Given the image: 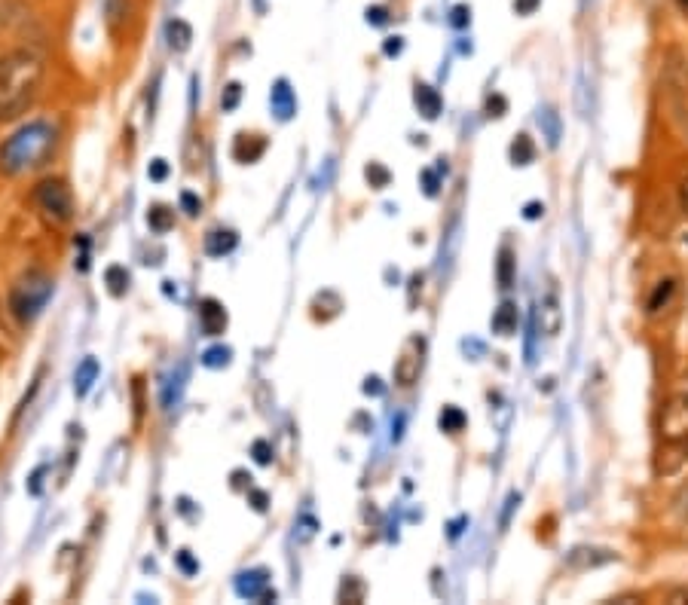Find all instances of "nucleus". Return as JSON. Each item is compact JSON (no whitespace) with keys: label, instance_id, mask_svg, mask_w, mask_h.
Listing matches in <instances>:
<instances>
[{"label":"nucleus","instance_id":"f257e3e1","mask_svg":"<svg viewBox=\"0 0 688 605\" xmlns=\"http://www.w3.org/2000/svg\"><path fill=\"white\" fill-rule=\"evenodd\" d=\"M43 71V55L34 49H16L0 59V123L25 114L43 83Z\"/></svg>","mask_w":688,"mask_h":605},{"label":"nucleus","instance_id":"f03ea898","mask_svg":"<svg viewBox=\"0 0 688 605\" xmlns=\"http://www.w3.org/2000/svg\"><path fill=\"white\" fill-rule=\"evenodd\" d=\"M56 144H59L56 126L43 123V120L28 123L0 144V172L4 175L34 172V169H40V165H46V159L52 153H56Z\"/></svg>","mask_w":688,"mask_h":605},{"label":"nucleus","instance_id":"7ed1b4c3","mask_svg":"<svg viewBox=\"0 0 688 605\" xmlns=\"http://www.w3.org/2000/svg\"><path fill=\"white\" fill-rule=\"evenodd\" d=\"M661 98L673 129L688 141V59L670 46L661 62Z\"/></svg>","mask_w":688,"mask_h":605},{"label":"nucleus","instance_id":"20e7f679","mask_svg":"<svg viewBox=\"0 0 688 605\" xmlns=\"http://www.w3.org/2000/svg\"><path fill=\"white\" fill-rule=\"evenodd\" d=\"M661 444L667 456H688V385H682L661 410Z\"/></svg>","mask_w":688,"mask_h":605},{"label":"nucleus","instance_id":"39448f33","mask_svg":"<svg viewBox=\"0 0 688 605\" xmlns=\"http://www.w3.org/2000/svg\"><path fill=\"white\" fill-rule=\"evenodd\" d=\"M49 297H52V279H49V275L46 272H28L16 282V288L10 294V309L22 324H28L46 309Z\"/></svg>","mask_w":688,"mask_h":605},{"label":"nucleus","instance_id":"423d86ee","mask_svg":"<svg viewBox=\"0 0 688 605\" xmlns=\"http://www.w3.org/2000/svg\"><path fill=\"white\" fill-rule=\"evenodd\" d=\"M37 205L56 220V224H65V220H71L74 214V199H71V190L65 181L52 178V181H43L37 187Z\"/></svg>","mask_w":688,"mask_h":605},{"label":"nucleus","instance_id":"0eeeda50","mask_svg":"<svg viewBox=\"0 0 688 605\" xmlns=\"http://www.w3.org/2000/svg\"><path fill=\"white\" fill-rule=\"evenodd\" d=\"M422 364H426V340L422 337H410L395 361V382L398 385H413L422 373Z\"/></svg>","mask_w":688,"mask_h":605},{"label":"nucleus","instance_id":"6e6552de","mask_svg":"<svg viewBox=\"0 0 688 605\" xmlns=\"http://www.w3.org/2000/svg\"><path fill=\"white\" fill-rule=\"evenodd\" d=\"M199 324H202V334L208 337H221L227 330V309L218 300H202L199 303Z\"/></svg>","mask_w":688,"mask_h":605},{"label":"nucleus","instance_id":"1a4fd4ad","mask_svg":"<svg viewBox=\"0 0 688 605\" xmlns=\"http://www.w3.org/2000/svg\"><path fill=\"white\" fill-rule=\"evenodd\" d=\"M612 560H618V554H612V550H606V547H575L566 557V563L572 569H594V566H606Z\"/></svg>","mask_w":688,"mask_h":605},{"label":"nucleus","instance_id":"9d476101","mask_svg":"<svg viewBox=\"0 0 688 605\" xmlns=\"http://www.w3.org/2000/svg\"><path fill=\"white\" fill-rule=\"evenodd\" d=\"M270 104H273V114H276L279 120H291V117L297 114V98H294V92H291V86H288L285 80H279V83L273 86Z\"/></svg>","mask_w":688,"mask_h":605},{"label":"nucleus","instance_id":"9b49d317","mask_svg":"<svg viewBox=\"0 0 688 605\" xmlns=\"http://www.w3.org/2000/svg\"><path fill=\"white\" fill-rule=\"evenodd\" d=\"M413 101H416V107H419V114L426 117V120H435L438 114H441V107H444V101H441V95H438V89H432V86H416V92H413Z\"/></svg>","mask_w":688,"mask_h":605},{"label":"nucleus","instance_id":"f8f14e48","mask_svg":"<svg viewBox=\"0 0 688 605\" xmlns=\"http://www.w3.org/2000/svg\"><path fill=\"white\" fill-rule=\"evenodd\" d=\"M263 150H267V141H263L260 135H239L233 144V156L239 162H257L263 156Z\"/></svg>","mask_w":688,"mask_h":605},{"label":"nucleus","instance_id":"ddd939ff","mask_svg":"<svg viewBox=\"0 0 688 605\" xmlns=\"http://www.w3.org/2000/svg\"><path fill=\"white\" fill-rule=\"evenodd\" d=\"M517 321H520L517 306H514V303H502V306L496 309V315H493V330H496L499 337H511L514 330H517Z\"/></svg>","mask_w":688,"mask_h":605},{"label":"nucleus","instance_id":"4468645a","mask_svg":"<svg viewBox=\"0 0 688 605\" xmlns=\"http://www.w3.org/2000/svg\"><path fill=\"white\" fill-rule=\"evenodd\" d=\"M236 590H239V596L263 599V593H267V575H263V572H245V575H239Z\"/></svg>","mask_w":688,"mask_h":605},{"label":"nucleus","instance_id":"2eb2a0df","mask_svg":"<svg viewBox=\"0 0 688 605\" xmlns=\"http://www.w3.org/2000/svg\"><path fill=\"white\" fill-rule=\"evenodd\" d=\"M236 233L233 230H215V233H208V239H205V251L211 254V257H224V254H230L233 248H236Z\"/></svg>","mask_w":688,"mask_h":605},{"label":"nucleus","instance_id":"dca6fc26","mask_svg":"<svg viewBox=\"0 0 688 605\" xmlns=\"http://www.w3.org/2000/svg\"><path fill=\"white\" fill-rule=\"evenodd\" d=\"M166 37H169V46H172L175 52H184V49H190L193 28H190L184 19H172V22L166 25Z\"/></svg>","mask_w":688,"mask_h":605},{"label":"nucleus","instance_id":"f3484780","mask_svg":"<svg viewBox=\"0 0 688 605\" xmlns=\"http://www.w3.org/2000/svg\"><path fill=\"white\" fill-rule=\"evenodd\" d=\"M95 376H98V361H95V358H86V361L77 367V373H74V392H77L80 398L89 395Z\"/></svg>","mask_w":688,"mask_h":605},{"label":"nucleus","instance_id":"a211bd4d","mask_svg":"<svg viewBox=\"0 0 688 605\" xmlns=\"http://www.w3.org/2000/svg\"><path fill=\"white\" fill-rule=\"evenodd\" d=\"M147 224L153 233H169L175 227V211H169L166 205H153L147 211Z\"/></svg>","mask_w":688,"mask_h":605},{"label":"nucleus","instance_id":"6ab92c4d","mask_svg":"<svg viewBox=\"0 0 688 605\" xmlns=\"http://www.w3.org/2000/svg\"><path fill=\"white\" fill-rule=\"evenodd\" d=\"M533 159H536L533 138H529V135H517L514 144H511V162H514V165H529Z\"/></svg>","mask_w":688,"mask_h":605},{"label":"nucleus","instance_id":"aec40b11","mask_svg":"<svg viewBox=\"0 0 688 605\" xmlns=\"http://www.w3.org/2000/svg\"><path fill=\"white\" fill-rule=\"evenodd\" d=\"M104 282H108V291L114 297H123L129 291V272H126V266H108V272H104Z\"/></svg>","mask_w":688,"mask_h":605},{"label":"nucleus","instance_id":"412c9836","mask_svg":"<svg viewBox=\"0 0 688 605\" xmlns=\"http://www.w3.org/2000/svg\"><path fill=\"white\" fill-rule=\"evenodd\" d=\"M539 126L545 129V135H548V144L554 147V144L560 141V117L554 114V107H545V110H539Z\"/></svg>","mask_w":688,"mask_h":605},{"label":"nucleus","instance_id":"4be33fe9","mask_svg":"<svg viewBox=\"0 0 688 605\" xmlns=\"http://www.w3.org/2000/svg\"><path fill=\"white\" fill-rule=\"evenodd\" d=\"M465 422H468V419H465V413H462L459 407H453V404H450V407H444V410H441V419H438V425H441L444 431H450V434L462 431V428H465Z\"/></svg>","mask_w":688,"mask_h":605},{"label":"nucleus","instance_id":"5701e85b","mask_svg":"<svg viewBox=\"0 0 688 605\" xmlns=\"http://www.w3.org/2000/svg\"><path fill=\"white\" fill-rule=\"evenodd\" d=\"M364 178L370 181V187H374V190H383V187H389V181H392L389 169H386V165H380V162H370L367 169H364Z\"/></svg>","mask_w":688,"mask_h":605},{"label":"nucleus","instance_id":"b1692460","mask_svg":"<svg viewBox=\"0 0 688 605\" xmlns=\"http://www.w3.org/2000/svg\"><path fill=\"white\" fill-rule=\"evenodd\" d=\"M496 275H499V285H502V288H511V282H514V257H511L508 248L499 254V269H496Z\"/></svg>","mask_w":688,"mask_h":605},{"label":"nucleus","instance_id":"393cba45","mask_svg":"<svg viewBox=\"0 0 688 605\" xmlns=\"http://www.w3.org/2000/svg\"><path fill=\"white\" fill-rule=\"evenodd\" d=\"M673 291H676V282H673V279L658 282V288H655V294H652V300H649V312H658L661 303H667V300L673 297Z\"/></svg>","mask_w":688,"mask_h":605},{"label":"nucleus","instance_id":"a878e982","mask_svg":"<svg viewBox=\"0 0 688 605\" xmlns=\"http://www.w3.org/2000/svg\"><path fill=\"white\" fill-rule=\"evenodd\" d=\"M230 349L227 346H215V349H208L205 355H202V364L205 367H227L230 364Z\"/></svg>","mask_w":688,"mask_h":605},{"label":"nucleus","instance_id":"bb28decb","mask_svg":"<svg viewBox=\"0 0 688 605\" xmlns=\"http://www.w3.org/2000/svg\"><path fill=\"white\" fill-rule=\"evenodd\" d=\"M340 599H343V602H361V599H364V587H361V581L346 578V584H343V590H340Z\"/></svg>","mask_w":688,"mask_h":605},{"label":"nucleus","instance_id":"cd10ccee","mask_svg":"<svg viewBox=\"0 0 688 605\" xmlns=\"http://www.w3.org/2000/svg\"><path fill=\"white\" fill-rule=\"evenodd\" d=\"M239 98H242V86H239V83H230V86L224 89V95H221V107H224V110H236Z\"/></svg>","mask_w":688,"mask_h":605},{"label":"nucleus","instance_id":"c85d7f7f","mask_svg":"<svg viewBox=\"0 0 688 605\" xmlns=\"http://www.w3.org/2000/svg\"><path fill=\"white\" fill-rule=\"evenodd\" d=\"M251 450H254V459H257L260 465H270V462H273V447L267 444V440H257V444H254Z\"/></svg>","mask_w":688,"mask_h":605},{"label":"nucleus","instance_id":"c756f323","mask_svg":"<svg viewBox=\"0 0 688 605\" xmlns=\"http://www.w3.org/2000/svg\"><path fill=\"white\" fill-rule=\"evenodd\" d=\"M175 560H178V566H181V572H184V575H196V572H199V563L193 560L190 550H181V554H178Z\"/></svg>","mask_w":688,"mask_h":605},{"label":"nucleus","instance_id":"7c9ffc66","mask_svg":"<svg viewBox=\"0 0 688 605\" xmlns=\"http://www.w3.org/2000/svg\"><path fill=\"white\" fill-rule=\"evenodd\" d=\"M181 208L187 211V214H199L202 211V199L199 196H193V193H181Z\"/></svg>","mask_w":688,"mask_h":605},{"label":"nucleus","instance_id":"2f4dec72","mask_svg":"<svg viewBox=\"0 0 688 605\" xmlns=\"http://www.w3.org/2000/svg\"><path fill=\"white\" fill-rule=\"evenodd\" d=\"M147 175H150L153 181H163V178L169 175V165H166V159H153V162H150V169H147Z\"/></svg>","mask_w":688,"mask_h":605},{"label":"nucleus","instance_id":"473e14b6","mask_svg":"<svg viewBox=\"0 0 688 605\" xmlns=\"http://www.w3.org/2000/svg\"><path fill=\"white\" fill-rule=\"evenodd\" d=\"M508 104H505V98L502 95H493V98H487V114L490 117H502V110H505Z\"/></svg>","mask_w":688,"mask_h":605},{"label":"nucleus","instance_id":"72a5a7b5","mask_svg":"<svg viewBox=\"0 0 688 605\" xmlns=\"http://www.w3.org/2000/svg\"><path fill=\"white\" fill-rule=\"evenodd\" d=\"M539 4H542V0H514V10H517L520 16H529V13L539 10Z\"/></svg>","mask_w":688,"mask_h":605},{"label":"nucleus","instance_id":"f704fd0d","mask_svg":"<svg viewBox=\"0 0 688 605\" xmlns=\"http://www.w3.org/2000/svg\"><path fill=\"white\" fill-rule=\"evenodd\" d=\"M367 22H370V25H386V22H389V13H386L383 7H370V10H367Z\"/></svg>","mask_w":688,"mask_h":605},{"label":"nucleus","instance_id":"c9c22d12","mask_svg":"<svg viewBox=\"0 0 688 605\" xmlns=\"http://www.w3.org/2000/svg\"><path fill=\"white\" fill-rule=\"evenodd\" d=\"M248 499H251L254 511H267V492H260V489H251V492H248Z\"/></svg>","mask_w":688,"mask_h":605},{"label":"nucleus","instance_id":"e433bc0d","mask_svg":"<svg viewBox=\"0 0 688 605\" xmlns=\"http://www.w3.org/2000/svg\"><path fill=\"white\" fill-rule=\"evenodd\" d=\"M667 602H673V605H688V587L670 590V593H667Z\"/></svg>","mask_w":688,"mask_h":605},{"label":"nucleus","instance_id":"4c0bfd02","mask_svg":"<svg viewBox=\"0 0 688 605\" xmlns=\"http://www.w3.org/2000/svg\"><path fill=\"white\" fill-rule=\"evenodd\" d=\"M468 19H471V10H468V7H456V10H453V25H456V28H462Z\"/></svg>","mask_w":688,"mask_h":605},{"label":"nucleus","instance_id":"58836bf2","mask_svg":"<svg viewBox=\"0 0 688 605\" xmlns=\"http://www.w3.org/2000/svg\"><path fill=\"white\" fill-rule=\"evenodd\" d=\"M364 392H367V395H383V385H380V379H377V376H370V379L364 382Z\"/></svg>","mask_w":688,"mask_h":605},{"label":"nucleus","instance_id":"ea45409f","mask_svg":"<svg viewBox=\"0 0 688 605\" xmlns=\"http://www.w3.org/2000/svg\"><path fill=\"white\" fill-rule=\"evenodd\" d=\"M422 181H426V193H429V196L438 193V178H435V172H422Z\"/></svg>","mask_w":688,"mask_h":605},{"label":"nucleus","instance_id":"a19ab883","mask_svg":"<svg viewBox=\"0 0 688 605\" xmlns=\"http://www.w3.org/2000/svg\"><path fill=\"white\" fill-rule=\"evenodd\" d=\"M542 214H545V205H539V202H529V205H526V217H529V220H536V217H542Z\"/></svg>","mask_w":688,"mask_h":605},{"label":"nucleus","instance_id":"79ce46f5","mask_svg":"<svg viewBox=\"0 0 688 605\" xmlns=\"http://www.w3.org/2000/svg\"><path fill=\"white\" fill-rule=\"evenodd\" d=\"M401 37H389V43H386V55H398L401 52Z\"/></svg>","mask_w":688,"mask_h":605},{"label":"nucleus","instance_id":"37998d69","mask_svg":"<svg viewBox=\"0 0 688 605\" xmlns=\"http://www.w3.org/2000/svg\"><path fill=\"white\" fill-rule=\"evenodd\" d=\"M676 508L688 514V486H685V489H682V492L676 495Z\"/></svg>","mask_w":688,"mask_h":605},{"label":"nucleus","instance_id":"c03bdc74","mask_svg":"<svg viewBox=\"0 0 688 605\" xmlns=\"http://www.w3.org/2000/svg\"><path fill=\"white\" fill-rule=\"evenodd\" d=\"M682 208H685V214H688V178H685V184H682Z\"/></svg>","mask_w":688,"mask_h":605},{"label":"nucleus","instance_id":"a18cd8bd","mask_svg":"<svg viewBox=\"0 0 688 605\" xmlns=\"http://www.w3.org/2000/svg\"><path fill=\"white\" fill-rule=\"evenodd\" d=\"M676 4H679V10H682V13L688 16V0H676Z\"/></svg>","mask_w":688,"mask_h":605}]
</instances>
